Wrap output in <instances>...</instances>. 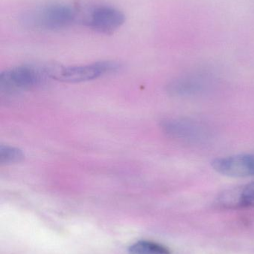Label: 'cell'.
I'll use <instances>...</instances> for the list:
<instances>
[{
	"label": "cell",
	"mask_w": 254,
	"mask_h": 254,
	"mask_svg": "<svg viewBox=\"0 0 254 254\" xmlns=\"http://www.w3.org/2000/svg\"><path fill=\"white\" fill-rule=\"evenodd\" d=\"M52 73L31 65H21L5 70L0 75V85L6 90L30 89L43 83Z\"/></svg>",
	"instance_id": "obj_1"
},
{
	"label": "cell",
	"mask_w": 254,
	"mask_h": 254,
	"mask_svg": "<svg viewBox=\"0 0 254 254\" xmlns=\"http://www.w3.org/2000/svg\"><path fill=\"white\" fill-rule=\"evenodd\" d=\"M76 12L66 4H51L33 13L30 23L46 30L62 29L70 26L76 19Z\"/></svg>",
	"instance_id": "obj_2"
},
{
	"label": "cell",
	"mask_w": 254,
	"mask_h": 254,
	"mask_svg": "<svg viewBox=\"0 0 254 254\" xmlns=\"http://www.w3.org/2000/svg\"><path fill=\"white\" fill-rule=\"evenodd\" d=\"M120 65L113 61H101L86 65H78L62 68L52 74V77L69 83H80L94 80L108 73L115 72Z\"/></svg>",
	"instance_id": "obj_3"
},
{
	"label": "cell",
	"mask_w": 254,
	"mask_h": 254,
	"mask_svg": "<svg viewBox=\"0 0 254 254\" xmlns=\"http://www.w3.org/2000/svg\"><path fill=\"white\" fill-rule=\"evenodd\" d=\"M215 171L229 177L254 176V153L240 154L216 158L211 164Z\"/></svg>",
	"instance_id": "obj_4"
},
{
	"label": "cell",
	"mask_w": 254,
	"mask_h": 254,
	"mask_svg": "<svg viewBox=\"0 0 254 254\" xmlns=\"http://www.w3.org/2000/svg\"><path fill=\"white\" fill-rule=\"evenodd\" d=\"M125 20V15L118 9L110 6H99L92 10L87 23L95 31L110 33L120 28Z\"/></svg>",
	"instance_id": "obj_5"
},
{
	"label": "cell",
	"mask_w": 254,
	"mask_h": 254,
	"mask_svg": "<svg viewBox=\"0 0 254 254\" xmlns=\"http://www.w3.org/2000/svg\"><path fill=\"white\" fill-rule=\"evenodd\" d=\"M163 131L169 137L187 141H198L205 138V128L196 122L183 119H169L161 123Z\"/></svg>",
	"instance_id": "obj_6"
},
{
	"label": "cell",
	"mask_w": 254,
	"mask_h": 254,
	"mask_svg": "<svg viewBox=\"0 0 254 254\" xmlns=\"http://www.w3.org/2000/svg\"><path fill=\"white\" fill-rule=\"evenodd\" d=\"M218 202L227 208L254 207V182L222 192Z\"/></svg>",
	"instance_id": "obj_7"
},
{
	"label": "cell",
	"mask_w": 254,
	"mask_h": 254,
	"mask_svg": "<svg viewBox=\"0 0 254 254\" xmlns=\"http://www.w3.org/2000/svg\"><path fill=\"white\" fill-rule=\"evenodd\" d=\"M207 86L205 77L198 74L180 77L171 82L168 91L174 96H187L202 92Z\"/></svg>",
	"instance_id": "obj_8"
},
{
	"label": "cell",
	"mask_w": 254,
	"mask_h": 254,
	"mask_svg": "<svg viewBox=\"0 0 254 254\" xmlns=\"http://www.w3.org/2000/svg\"><path fill=\"white\" fill-rule=\"evenodd\" d=\"M130 254H171L169 249L159 243L139 241L129 248Z\"/></svg>",
	"instance_id": "obj_9"
},
{
	"label": "cell",
	"mask_w": 254,
	"mask_h": 254,
	"mask_svg": "<svg viewBox=\"0 0 254 254\" xmlns=\"http://www.w3.org/2000/svg\"><path fill=\"white\" fill-rule=\"evenodd\" d=\"M25 158L23 152L19 148L10 146H0V163L4 165L21 162Z\"/></svg>",
	"instance_id": "obj_10"
}]
</instances>
